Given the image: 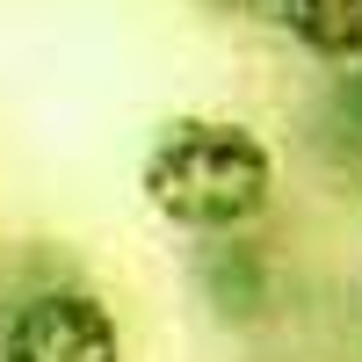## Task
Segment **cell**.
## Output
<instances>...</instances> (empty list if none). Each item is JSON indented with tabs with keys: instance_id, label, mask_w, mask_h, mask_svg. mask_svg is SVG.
Instances as JSON below:
<instances>
[{
	"instance_id": "obj_3",
	"label": "cell",
	"mask_w": 362,
	"mask_h": 362,
	"mask_svg": "<svg viewBox=\"0 0 362 362\" xmlns=\"http://www.w3.org/2000/svg\"><path fill=\"white\" fill-rule=\"evenodd\" d=\"M196 290H203V305L218 312L225 326H247V319L268 312V297H276V268H268V254L254 247L247 232L203 239V247H196Z\"/></svg>"
},
{
	"instance_id": "obj_1",
	"label": "cell",
	"mask_w": 362,
	"mask_h": 362,
	"mask_svg": "<svg viewBox=\"0 0 362 362\" xmlns=\"http://www.w3.org/2000/svg\"><path fill=\"white\" fill-rule=\"evenodd\" d=\"M138 189L174 232L232 239L276 196V153L232 116H167L138 160Z\"/></svg>"
},
{
	"instance_id": "obj_4",
	"label": "cell",
	"mask_w": 362,
	"mask_h": 362,
	"mask_svg": "<svg viewBox=\"0 0 362 362\" xmlns=\"http://www.w3.org/2000/svg\"><path fill=\"white\" fill-rule=\"evenodd\" d=\"M268 22L319 66H355L362 58V0H276Z\"/></svg>"
},
{
	"instance_id": "obj_2",
	"label": "cell",
	"mask_w": 362,
	"mask_h": 362,
	"mask_svg": "<svg viewBox=\"0 0 362 362\" xmlns=\"http://www.w3.org/2000/svg\"><path fill=\"white\" fill-rule=\"evenodd\" d=\"M0 362H124V326L95 290L51 283L0 312Z\"/></svg>"
},
{
	"instance_id": "obj_5",
	"label": "cell",
	"mask_w": 362,
	"mask_h": 362,
	"mask_svg": "<svg viewBox=\"0 0 362 362\" xmlns=\"http://www.w3.org/2000/svg\"><path fill=\"white\" fill-rule=\"evenodd\" d=\"M196 8H210V15H239V22H268V15H276V0H196Z\"/></svg>"
}]
</instances>
